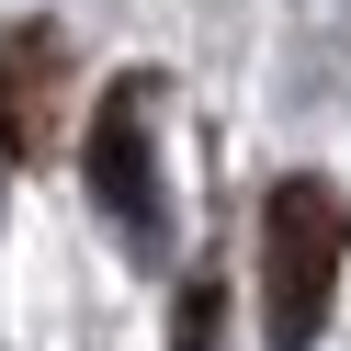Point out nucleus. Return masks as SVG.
Wrapping results in <instances>:
<instances>
[{"instance_id": "1", "label": "nucleus", "mask_w": 351, "mask_h": 351, "mask_svg": "<svg viewBox=\"0 0 351 351\" xmlns=\"http://www.w3.org/2000/svg\"><path fill=\"white\" fill-rule=\"evenodd\" d=\"M351 272V204L340 182H317V170H295V182L261 193V340L272 351H306L328 317V295H340Z\"/></svg>"}, {"instance_id": "2", "label": "nucleus", "mask_w": 351, "mask_h": 351, "mask_svg": "<svg viewBox=\"0 0 351 351\" xmlns=\"http://www.w3.org/2000/svg\"><path fill=\"white\" fill-rule=\"evenodd\" d=\"M147 114H159V80H114L80 136V170H91L102 215H114L136 250H159V147H147Z\"/></svg>"}, {"instance_id": "3", "label": "nucleus", "mask_w": 351, "mask_h": 351, "mask_svg": "<svg viewBox=\"0 0 351 351\" xmlns=\"http://www.w3.org/2000/svg\"><path fill=\"white\" fill-rule=\"evenodd\" d=\"M69 136V34L12 23L0 34V159H57Z\"/></svg>"}, {"instance_id": "4", "label": "nucleus", "mask_w": 351, "mask_h": 351, "mask_svg": "<svg viewBox=\"0 0 351 351\" xmlns=\"http://www.w3.org/2000/svg\"><path fill=\"white\" fill-rule=\"evenodd\" d=\"M182 351H215V283H193V295H182Z\"/></svg>"}]
</instances>
